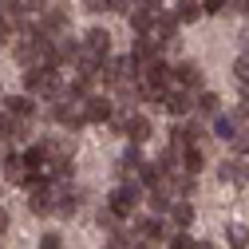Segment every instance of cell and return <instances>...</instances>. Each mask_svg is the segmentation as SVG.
I'll list each match as a JSON object with an SVG mask.
<instances>
[{"label": "cell", "instance_id": "obj_2", "mask_svg": "<svg viewBox=\"0 0 249 249\" xmlns=\"http://www.w3.org/2000/svg\"><path fill=\"white\" fill-rule=\"evenodd\" d=\"M139 202H142V182L139 178H123V186H115V190L107 194V210L115 217H131Z\"/></svg>", "mask_w": 249, "mask_h": 249}, {"label": "cell", "instance_id": "obj_1", "mask_svg": "<svg viewBox=\"0 0 249 249\" xmlns=\"http://www.w3.org/2000/svg\"><path fill=\"white\" fill-rule=\"evenodd\" d=\"M24 87L32 99H55L64 91V75H59V68H28Z\"/></svg>", "mask_w": 249, "mask_h": 249}, {"label": "cell", "instance_id": "obj_30", "mask_svg": "<svg viewBox=\"0 0 249 249\" xmlns=\"http://www.w3.org/2000/svg\"><path fill=\"white\" fill-rule=\"evenodd\" d=\"M8 40H12V24H8V20H4V16H0V48H4V44H8Z\"/></svg>", "mask_w": 249, "mask_h": 249}, {"label": "cell", "instance_id": "obj_24", "mask_svg": "<svg viewBox=\"0 0 249 249\" xmlns=\"http://www.w3.org/2000/svg\"><path fill=\"white\" fill-rule=\"evenodd\" d=\"M166 249H194V237L186 233V230H178V233H170V245Z\"/></svg>", "mask_w": 249, "mask_h": 249}, {"label": "cell", "instance_id": "obj_4", "mask_svg": "<svg viewBox=\"0 0 249 249\" xmlns=\"http://www.w3.org/2000/svg\"><path fill=\"white\" fill-rule=\"evenodd\" d=\"M159 107H162L166 115L182 119V115H190V111H194V91H186V87L170 83V87L162 91V95H159Z\"/></svg>", "mask_w": 249, "mask_h": 249}, {"label": "cell", "instance_id": "obj_10", "mask_svg": "<svg viewBox=\"0 0 249 249\" xmlns=\"http://www.w3.org/2000/svg\"><path fill=\"white\" fill-rule=\"evenodd\" d=\"M79 40L75 36H59V40H52V64L59 68V64H75V55H79Z\"/></svg>", "mask_w": 249, "mask_h": 249}, {"label": "cell", "instance_id": "obj_29", "mask_svg": "<svg viewBox=\"0 0 249 249\" xmlns=\"http://www.w3.org/2000/svg\"><path fill=\"white\" fill-rule=\"evenodd\" d=\"M99 226H103V230H115V226H119V217H115V213H111L107 206L99 210Z\"/></svg>", "mask_w": 249, "mask_h": 249}, {"label": "cell", "instance_id": "obj_3", "mask_svg": "<svg viewBox=\"0 0 249 249\" xmlns=\"http://www.w3.org/2000/svg\"><path fill=\"white\" fill-rule=\"evenodd\" d=\"M48 119H55L59 127H68V131H79L83 127V103L79 99H68V95H55L52 107H48Z\"/></svg>", "mask_w": 249, "mask_h": 249}, {"label": "cell", "instance_id": "obj_8", "mask_svg": "<svg viewBox=\"0 0 249 249\" xmlns=\"http://www.w3.org/2000/svg\"><path fill=\"white\" fill-rule=\"evenodd\" d=\"M123 135H127L135 146H142L146 139H150V119L146 115H139V111H131V115H123V127H119Z\"/></svg>", "mask_w": 249, "mask_h": 249}, {"label": "cell", "instance_id": "obj_26", "mask_svg": "<svg viewBox=\"0 0 249 249\" xmlns=\"http://www.w3.org/2000/svg\"><path fill=\"white\" fill-rule=\"evenodd\" d=\"M135 8V0H107V12H119V16H127Z\"/></svg>", "mask_w": 249, "mask_h": 249}, {"label": "cell", "instance_id": "obj_13", "mask_svg": "<svg viewBox=\"0 0 249 249\" xmlns=\"http://www.w3.org/2000/svg\"><path fill=\"white\" fill-rule=\"evenodd\" d=\"M83 48L95 52V55H111V32L107 28H91V32L83 36Z\"/></svg>", "mask_w": 249, "mask_h": 249}, {"label": "cell", "instance_id": "obj_11", "mask_svg": "<svg viewBox=\"0 0 249 249\" xmlns=\"http://www.w3.org/2000/svg\"><path fill=\"white\" fill-rule=\"evenodd\" d=\"M131 241H150V245H159V241H162V222H159V213H154V217H139Z\"/></svg>", "mask_w": 249, "mask_h": 249}, {"label": "cell", "instance_id": "obj_32", "mask_svg": "<svg viewBox=\"0 0 249 249\" xmlns=\"http://www.w3.org/2000/svg\"><path fill=\"white\" fill-rule=\"evenodd\" d=\"M4 230H8V210L0 206V233H4Z\"/></svg>", "mask_w": 249, "mask_h": 249}, {"label": "cell", "instance_id": "obj_16", "mask_svg": "<svg viewBox=\"0 0 249 249\" xmlns=\"http://www.w3.org/2000/svg\"><path fill=\"white\" fill-rule=\"evenodd\" d=\"M194 107H198V115H206V119H213V115H222V99H217L213 91H202V95L194 99Z\"/></svg>", "mask_w": 249, "mask_h": 249}, {"label": "cell", "instance_id": "obj_18", "mask_svg": "<svg viewBox=\"0 0 249 249\" xmlns=\"http://www.w3.org/2000/svg\"><path fill=\"white\" fill-rule=\"evenodd\" d=\"M202 166H206V159H202V150H198V146L190 142V146H186V150H182V170L198 178V170H202Z\"/></svg>", "mask_w": 249, "mask_h": 249}, {"label": "cell", "instance_id": "obj_27", "mask_svg": "<svg viewBox=\"0 0 249 249\" xmlns=\"http://www.w3.org/2000/svg\"><path fill=\"white\" fill-rule=\"evenodd\" d=\"M135 8H142V12H150V16H159V12H162V0H135Z\"/></svg>", "mask_w": 249, "mask_h": 249}, {"label": "cell", "instance_id": "obj_9", "mask_svg": "<svg viewBox=\"0 0 249 249\" xmlns=\"http://www.w3.org/2000/svg\"><path fill=\"white\" fill-rule=\"evenodd\" d=\"M174 83L186 87V91H202L206 87V75H202V68L194 64V59H182V64L174 68Z\"/></svg>", "mask_w": 249, "mask_h": 249}, {"label": "cell", "instance_id": "obj_6", "mask_svg": "<svg viewBox=\"0 0 249 249\" xmlns=\"http://www.w3.org/2000/svg\"><path fill=\"white\" fill-rule=\"evenodd\" d=\"M28 210H32L36 217H44V213H55V190H52L48 182L28 186Z\"/></svg>", "mask_w": 249, "mask_h": 249}, {"label": "cell", "instance_id": "obj_34", "mask_svg": "<svg viewBox=\"0 0 249 249\" xmlns=\"http://www.w3.org/2000/svg\"><path fill=\"white\" fill-rule=\"evenodd\" d=\"M194 249H217V245H210V241H194Z\"/></svg>", "mask_w": 249, "mask_h": 249}, {"label": "cell", "instance_id": "obj_14", "mask_svg": "<svg viewBox=\"0 0 249 249\" xmlns=\"http://www.w3.org/2000/svg\"><path fill=\"white\" fill-rule=\"evenodd\" d=\"M59 95H68V99H87V95H91V75L75 71L71 79H64V91H59Z\"/></svg>", "mask_w": 249, "mask_h": 249}, {"label": "cell", "instance_id": "obj_33", "mask_svg": "<svg viewBox=\"0 0 249 249\" xmlns=\"http://www.w3.org/2000/svg\"><path fill=\"white\" fill-rule=\"evenodd\" d=\"M241 182H249V159L241 162Z\"/></svg>", "mask_w": 249, "mask_h": 249}, {"label": "cell", "instance_id": "obj_7", "mask_svg": "<svg viewBox=\"0 0 249 249\" xmlns=\"http://www.w3.org/2000/svg\"><path fill=\"white\" fill-rule=\"evenodd\" d=\"M79 103H83V119L87 123H111V115H115V103L107 95H87Z\"/></svg>", "mask_w": 249, "mask_h": 249}, {"label": "cell", "instance_id": "obj_19", "mask_svg": "<svg viewBox=\"0 0 249 249\" xmlns=\"http://www.w3.org/2000/svg\"><path fill=\"white\" fill-rule=\"evenodd\" d=\"M237 127H241L237 119H230V115H213V135H217V139H226V142H230V139L237 135Z\"/></svg>", "mask_w": 249, "mask_h": 249}, {"label": "cell", "instance_id": "obj_22", "mask_svg": "<svg viewBox=\"0 0 249 249\" xmlns=\"http://www.w3.org/2000/svg\"><path fill=\"white\" fill-rule=\"evenodd\" d=\"M226 233H230L233 249H249V226H237V222H233V226H230Z\"/></svg>", "mask_w": 249, "mask_h": 249}, {"label": "cell", "instance_id": "obj_15", "mask_svg": "<svg viewBox=\"0 0 249 249\" xmlns=\"http://www.w3.org/2000/svg\"><path fill=\"white\" fill-rule=\"evenodd\" d=\"M4 111L16 115V119H32V115H36V99H32V95H8V99H4Z\"/></svg>", "mask_w": 249, "mask_h": 249}, {"label": "cell", "instance_id": "obj_21", "mask_svg": "<svg viewBox=\"0 0 249 249\" xmlns=\"http://www.w3.org/2000/svg\"><path fill=\"white\" fill-rule=\"evenodd\" d=\"M217 174H222V182H241V162L237 159H226L222 166H217Z\"/></svg>", "mask_w": 249, "mask_h": 249}, {"label": "cell", "instance_id": "obj_5", "mask_svg": "<svg viewBox=\"0 0 249 249\" xmlns=\"http://www.w3.org/2000/svg\"><path fill=\"white\" fill-rule=\"evenodd\" d=\"M68 28H71V8L52 4V8L40 12V32H48V36H64Z\"/></svg>", "mask_w": 249, "mask_h": 249}, {"label": "cell", "instance_id": "obj_31", "mask_svg": "<svg viewBox=\"0 0 249 249\" xmlns=\"http://www.w3.org/2000/svg\"><path fill=\"white\" fill-rule=\"evenodd\" d=\"M83 8H87V12H107V0H87Z\"/></svg>", "mask_w": 249, "mask_h": 249}, {"label": "cell", "instance_id": "obj_25", "mask_svg": "<svg viewBox=\"0 0 249 249\" xmlns=\"http://www.w3.org/2000/svg\"><path fill=\"white\" fill-rule=\"evenodd\" d=\"M111 249H131V237H127V230H111Z\"/></svg>", "mask_w": 249, "mask_h": 249}, {"label": "cell", "instance_id": "obj_23", "mask_svg": "<svg viewBox=\"0 0 249 249\" xmlns=\"http://www.w3.org/2000/svg\"><path fill=\"white\" fill-rule=\"evenodd\" d=\"M233 79H237L241 87H249V52L233 59Z\"/></svg>", "mask_w": 249, "mask_h": 249}, {"label": "cell", "instance_id": "obj_17", "mask_svg": "<svg viewBox=\"0 0 249 249\" xmlns=\"http://www.w3.org/2000/svg\"><path fill=\"white\" fill-rule=\"evenodd\" d=\"M127 20H131V32H135V36H146L150 28H154V16H150V12H142V8H131V12H127Z\"/></svg>", "mask_w": 249, "mask_h": 249}, {"label": "cell", "instance_id": "obj_12", "mask_svg": "<svg viewBox=\"0 0 249 249\" xmlns=\"http://www.w3.org/2000/svg\"><path fill=\"white\" fill-rule=\"evenodd\" d=\"M166 213H170V222H174L178 230H190V226H194V206L186 202V198H174Z\"/></svg>", "mask_w": 249, "mask_h": 249}, {"label": "cell", "instance_id": "obj_28", "mask_svg": "<svg viewBox=\"0 0 249 249\" xmlns=\"http://www.w3.org/2000/svg\"><path fill=\"white\" fill-rule=\"evenodd\" d=\"M40 249H64V237H59V233H44L40 237Z\"/></svg>", "mask_w": 249, "mask_h": 249}, {"label": "cell", "instance_id": "obj_20", "mask_svg": "<svg viewBox=\"0 0 249 249\" xmlns=\"http://www.w3.org/2000/svg\"><path fill=\"white\" fill-rule=\"evenodd\" d=\"M174 16H178V24H194L202 16V0H182V4L174 8Z\"/></svg>", "mask_w": 249, "mask_h": 249}]
</instances>
